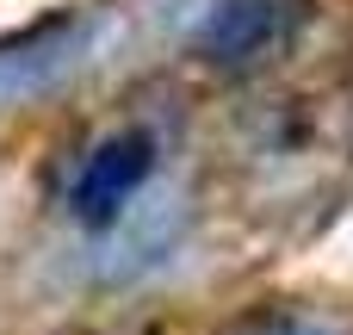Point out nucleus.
<instances>
[{
	"label": "nucleus",
	"instance_id": "7ed1b4c3",
	"mask_svg": "<svg viewBox=\"0 0 353 335\" xmlns=\"http://www.w3.org/2000/svg\"><path fill=\"white\" fill-rule=\"evenodd\" d=\"M230 335H329L310 317H292V311H261V317H242Z\"/></svg>",
	"mask_w": 353,
	"mask_h": 335
},
{
	"label": "nucleus",
	"instance_id": "f03ea898",
	"mask_svg": "<svg viewBox=\"0 0 353 335\" xmlns=\"http://www.w3.org/2000/svg\"><path fill=\"white\" fill-rule=\"evenodd\" d=\"M285 25H292L285 0H223L199 31V56L217 68H254L285 37Z\"/></svg>",
	"mask_w": 353,
	"mask_h": 335
},
{
	"label": "nucleus",
	"instance_id": "f257e3e1",
	"mask_svg": "<svg viewBox=\"0 0 353 335\" xmlns=\"http://www.w3.org/2000/svg\"><path fill=\"white\" fill-rule=\"evenodd\" d=\"M155 174V137L143 124L112 131L105 143H93V155L81 162L74 186H68V218L81 230H112L124 218V205L143 193V180Z\"/></svg>",
	"mask_w": 353,
	"mask_h": 335
}]
</instances>
